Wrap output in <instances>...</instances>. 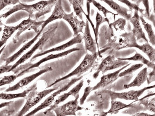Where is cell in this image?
I'll return each mask as SVG.
<instances>
[{"label":"cell","instance_id":"1","mask_svg":"<svg viewBox=\"0 0 155 116\" xmlns=\"http://www.w3.org/2000/svg\"><path fill=\"white\" fill-rule=\"evenodd\" d=\"M57 1V0H45L30 5L20 2L2 15L5 19L15 12L23 11L28 13V17L37 21L42 16L50 13Z\"/></svg>","mask_w":155,"mask_h":116},{"label":"cell","instance_id":"2","mask_svg":"<svg viewBox=\"0 0 155 116\" xmlns=\"http://www.w3.org/2000/svg\"><path fill=\"white\" fill-rule=\"evenodd\" d=\"M58 24L57 23H53L50 24L47 27L46 31H44L42 34V36L40 38L39 40L37 41L36 44L34 46L26 53L25 54L22 56L12 66L8 72L13 71L16 67L25 63L26 60H28L31 57L35 52L37 50L41 49L44 45L54 37L56 33L57 29L58 28Z\"/></svg>","mask_w":155,"mask_h":116},{"label":"cell","instance_id":"3","mask_svg":"<svg viewBox=\"0 0 155 116\" xmlns=\"http://www.w3.org/2000/svg\"><path fill=\"white\" fill-rule=\"evenodd\" d=\"M98 55H99L98 52H97L94 54H91L87 53L82 61L75 69L65 76L56 80L54 82L47 87L46 88H51V87L54 86V85L61 81L68 79L74 76H77L78 77L81 76L83 74L88 71L92 67L95 63V60H96Z\"/></svg>","mask_w":155,"mask_h":116},{"label":"cell","instance_id":"4","mask_svg":"<svg viewBox=\"0 0 155 116\" xmlns=\"http://www.w3.org/2000/svg\"><path fill=\"white\" fill-rule=\"evenodd\" d=\"M59 87H56L51 89L44 90L41 92H37L36 89L33 90L28 94L27 102L18 114V116H22L25 114L30 109L41 101L45 97L54 91L59 89Z\"/></svg>","mask_w":155,"mask_h":116},{"label":"cell","instance_id":"5","mask_svg":"<svg viewBox=\"0 0 155 116\" xmlns=\"http://www.w3.org/2000/svg\"><path fill=\"white\" fill-rule=\"evenodd\" d=\"M128 63V61L121 60L118 59L116 60L114 56L109 55L102 61L96 72L94 73L93 77L94 79H96L101 72L104 74L110 70L120 68Z\"/></svg>","mask_w":155,"mask_h":116},{"label":"cell","instance_id":"6","mask_svg":"<svg viewBox=\"0 0 155 116\" xmlns=\"http://www.w3.org/2000/svg\"><path fill=\"white\" fill-rule=\"evenodd\" d=\"M108 44V47H111L116 50H120L126 48H135L137 43L135 37L131 32L115 37Z\"/></svg>","mask_w":155,"mask_h":116},{"label":"cell","instance_id":"7","mask_svg":"<svg viewBox=\"0 0 155 116\" xmlns=\"http://www.w3.org/2000/svg\"><path fill=\"white\" fill-rule=\"evenodd\" d=\"M83 76L78 77H75V78H73L70 82L68 83L67 85H65L64 86L62 87L61 89L57 90L56 92H54L52 95L49 96L42 103H41L39 106H37V108H35L32 111L29 112L28 114H26V116H33L35 114H36L38 111H41L48 106H50L54 102L55 98L58 95H60L61 93L65 91L68 90V89L70 88L71 87L74 85L76 82H78L80 80L82 79Z\"/></svg>","mask_w":155,"mask_h":116},{"label":"cell","instance_id":"8","mask_svg":"<svg viewBox=\"0 0 155 116\" xmlns=\"http://www.w3.org/2000/svg\"><path fill=\"white\" fill-rule=\"evenodd\" d=\"M155 85L145 87L138 90H132L123 92H116L109 90L102 91L104 93L107 94L110 96L112 100H116V99H120L126 100L138 101V98L143 94L145 91L148 89L154 88Z\"/></svg>","mask_w":155,"mask_h":116},{"label":"cell","instance_id":"9","mask_svg":"<svg viewBox=\"0 0 155 116\" xmlns=\"http://www.w3.org/2000/svg\"><path fill=\"white\" fill-rule=\"evenodd\" d=\"M79 94L75 97V99L67 102L61 106H58L54 109L57 116L76 115L77 111L82 110L83 108L78 105V99Z\"/></svg>","mask_w":155,"mask_h":116},{"label":"cell","instance_id":"10","mask_svg":"<svg viewBox=\"0 0 155 116\" xmlns=\"http://www.w3.org/2000/svg\"><path fill=\"white\" fill-rule=\"evenodd\" d=\"M44 22V21H37L29 17L23 20L17 25L18 31L15 36L14 40V42H16L22 33L27 30H33L37 34H38L40 30V28H41Z\"/></svg>","mask_w":155,"mask_h":116},{"label":"cell","instance_id":"11","mask_svg":"<svg viewBox=\"0 0 155 116\" xmlns=\"http://www.w3.org/2000/svg\"><path fill=\"white\" fill-rule=\"evenodd\" d=\"M84 85V80H81L77 85L74 86V88H73L68 92L64 93L63 94L61 95V96L58 97L56 99V100L54 101V103L50 106L49 108L47 109L46 110H45L44 112V114H46L51 112V111H53L54 109L56 107H57L58 105L64 102L70 96H72L75 97L77 95L79 94V92L81 90Z\"/></svg>","mask_w":155,"mask_h":116},{"label":"cell","instance_id":"12","mask_svg":"<svg viewBox=\"0 0 155 116\" xmlns=\"http://www.w3.org/2000/svg\"><path fill=\"white\" fill-rule=\"evenodd\" d=\"M53 70L52 67H51L45 68L43 69L40 70L38 72L35 73V74H32V75L29 76L24 77L20 81L15 84L13 86L10 87L8 89L5 90V92H14L21 89L23 87L26 86L32 82L34 80L37 78V77L40 76L44 74V73L50 72Z\"/></svg>","mask_w":155,"mask_h":116},{"label":"cell","instance_id":"13","mask_svg":"<svg viewBox=\"0 0 155 116\" xmlns=\"http://www.w3.org/2000/svg\"><path fill=\"white\" fill-rule=\"evenodd\" d=\"M80 49L78 48H71L68 50H67L64 52H61V53L55 54H51L48 56H45V57L43 58L41 60L39 61L37 63L31 65V66L27 68L24 70L21 71L19 74H18V77L21 76H22L24 75V74L27 73L29 70L38 67L42 63L48 61L50 60H52V59H58V58L63 57L64 56H66L73 52H76V51H79Z\"/></svg>","mask_w":155,"mask_h":116},{"label":"cell","instance_id":"14","mask_svg":"<svg viewBox=\"0 0 155 116\" xmlns=\"http://www.w3.org/2000/svg\"><path fill=\"white\" fill-rule=\"evenodd\" d=\"M63 19L70 25L73 31V37H75L80 33H83V30L85 27L86 23L83 20H80L74 12L70 14L65 13Z\"/></svg>","mask_w":155,"mask_h":116},{"label":"cell","instance_id":"15","mask_svg":"<svg viewBox=\"0 0 155 116\" xmlns=\"http://www.w3.org/2000/svg\"><path fill=\"white\" fill-rule=\"evenodd\" d=\"M131 64L130 63H128L126 65L120 68L119 69L116 70L113 73L104 75L101 77L100 81L95 86L92 87V91L96 90L100 88H104L109 85L113 83L119 78L118 75L119 73L124 70Z\"/></svg>","mask_w":155,"mask_h":116},{"label":"cell","instance_id":"16","mask_svg":"<svg viewBox=\"0 0 155 116\" xmlns=\"http://www.w3.org/2000/svg\"><path fill=\"white\" fill-rule=\"evenodd\" d=\"M138 11L135 10L134 16L131 17L130 21L133 26L132 33L137 41L143 40L146 42H149L145 33L141 27L140 20Z\"/></svg>","mask_w":155,"mask_h":116},{"label":"cell","instance_id":"17","mask_svg":"<svg viewBox=\"0 0 155 116\" xmlns=\"http://www.w3.org/2000/svg\"><path fill=\"white\" fill-rule=\"evenodd\" d=\"M83 40L82 36L80 34H78L77 35L74 37V38L65 44H63V45H60V46L52 48V49L44 51V52H41V53L36 54L33 56L31 60H34V59L40 57V56H44V55L51 53V52L64 50L66 48L70 47L73 46V45H75V44L81 43L82 42Z\"/></svg>","mask_w":155,"mask_h":116},{"label":"cell","instance_id":"18","mask_svg":"<svg viewBox=\"0 0 155 116\" xmlns=\"http://www.w3.org/2000/svg\"><path fill=\"white\" fill-rule=\"evenodd\" d=\"M65 13L62 5V0H57L52 14L46 20L44 21L43 24L41 26L40 31L42 32L44 29L50 23L58 19H63L64 15Z\"/></svg>","mask_w":155,"mask_h":116},{"label":"cell","instance_id":"19","mask_svg":"<svg viewBox=\"0 0 155 116\" xmlns=\"http://www.w3.org/2000/svg\"><path fill=\"white\" fill-rule=\"evenodd\" d=\"M83 38L85 41L86 52L89 51L92 54L97 53L96 44L91 35L89 22L87 19Z\"/></svg>","mask_w":155,"mask_h":116},{"label":"cell","instance_id":"20","mask_svg":"<svg viewBox=\"0 0 155 116\" xmlns=\"http://www.w3.org/2000/svg\"><path fill=\"white\" fill-rule=\"evenodd\" d=\"M109 5V7L127 20L130 21L131 17V10L121 6L113 0H100Z\"/></svg>","mask_w":155,"mask_h":116},{"label":"cell","instance_id":"21","mask_svg":"<svg viewBox=\"0 0 155 116\" xmlns=\"http://www.w3.org/2000/svg\"><path fill=\"white\" fill-rule=\"evenodd\" d=\"M41 33L39 31L38 34H37L32 39L23 45V47L16 53H15L12 56H10L9 57L5 59L4 61L5 62V64L8 65L13 63L14 61L16 60V59H18L19 56H21L22 54H23L25 51L28 49L37 40L39 37H40V36L41 35Z\"/></svg>","mask_w":155,"mask_h":116},{"label":"cell","instance_id":"22","mask_svg":"<svg viewBox=\"0 0 155 116\" xmlns=\"http://www.w3.org/2000/svg\"><path fill=\"white\" fill-rule=\"evenodd\" d=\"M147 79V68L145 67L138 73L132 82L128 85H124V88L128 89L132 87H140L143 85Z\"/></svg>","mask_w":155,"mask_h":116},{"label":"cell","instance_id":"23","mask_svg":"<svg viewBox=\"0 0 155 116\" xmlns=\"http://www.w3.org/2000/svg\"><path fill=\"white\" fill-rule=\"evenodd\" d=\"M70 3L71 5H72L73 10L76 16L80 20H83V14H85L87 18V19L90 23L92 22L90 17H88L87 14H86L83 9L84 6V0H68Z\"/></svg>","mask_w":155,"mask_h":116},{"label":"cell","instance_id":"24","mask_svg":"<svg viewBox=\"0 0 155 116\" xmlns=\"http://www.w3.org/2000/svg\"><path fill=\"white\" fill-rule=\"evenodd\" d=\"M37 88V83H35L34 85L28 88V89L25 90L23 92L18 93H0V99L2 100H9L18 98H23L27 97V95L31 91H32L35 89Z\"/></svg>","mask_w":155,"mask_h":116},{"label":"cell","instance_id":"25","mask_svg":"<svg viewBox=\"0 0 155 116\" xmlns=\"http://www.w3.org/2000/svg\"><path fill=\"white\" fill-rule=\"evenodd\" d=\"M133 103L129 104H126L122 102L117 101L116 100H112L111 106L109 111L106 112L104 115H106L108 114H117L120 110L124 108H132L134 107Z\"/></svg>","mask_w":155,"mask_h":116},{"label":"cell","instance_id":"26","mask_svg":"<svg viewBox=\"0 0 155 116\" xmlns=\"http://www.w3.org/2000/svg\"><path fill=\"white\" fill-rule=\"evenodd\" d=\"M18 30V26H8L4 25L2 37L0 40V50L6 43L9 39Z\"/></svg>","mask_w":155,"mask_h":116},{"label":"cell","instance_id":"27","mask_svg":"<svg viewBox=\"0 0 155 116\" xmlns=\"http://www.w3.org/2000/svg\"><path fill=\"white\" fill-rule=\"evenodd\" d=\"M135 48H137L145 53L148 56L150 61L155 63V50L153 47L146 42L142 45H139L137 44L136 45Z\"/></svg>","mask_w":155,"mask_h":116},{"label":"cell","instance_id":"28","mask_svg":"<svg viewBox=\"0 0 155 116\" xmlns=\"http://www.w3.org/2000/svg\"><path fill=\"white\" fill-rule=\"evenodd\" d=\"M120 60L125 61H140L147 66L148 67L153 69L155 68V63H153L150 60H147L140 53L136 52L135 54L131 57L126 58H117Z\"/></svg>","mask_w":155,"mask_h":116},{"label":"cell","instance_id":"29","mask_svg":"<svg viewBox=\"0 0 155 116\" xmlns=\"http://www.w3.org/2000/svg\"><path fill=\"white\" fill-rule=\"evenodd\" d=\"M95 21H96V25L95 27L94 34L95 35V43H96L98 50V53H99V56H101L99 50V44L98 43V34H99V27L101 24L105 22H107L108 24H109V21L107 18H104L98 12H97L96 14V17H95Z\"/></svg>","mask_w":155,"mask_h":116},{"label":"cell","instance_id":"30","mask_svg":"<svg viewBox=\"0 0 155 116\" xmlns=\"http://www.w3.org/2000/svg\"><path fill=\"white\" fill-rule=\"evenodd\" d=\"M140 21L148 34L149 41L153 46L155 45V35L151 25L147 23L143 16H140Z\"/></svg>","mask_w":155,"mask_h":116},{"label":"cell","instance_id":"31","mask_svg":"<svg viewBox=\"0 0 155 116\" xmlns=\"http://www.w3.org/2000/svg\"><path fill=\"white\" fill-rule=\"evenodd\" d=\"M127 20L123 18H120L109 25L110 27H113L116 31H123L125 30Z\"/></svg>","mask_w":155,"mask_h":116},{"label":"cell","instance_id":"32","mask_svg":"<svg viewBox=\"0 0 155 116\" xmlns=\"http://www.w3.org/2000/svg\"><path fill=\"white\" fill-rule=\"evenodd\" d=\"M141 104L143 105L146 110H149L152 112H155V98L153 97L150 99H145V98L140 100Z\"/></svg>","mask_w":155,"mask_h":116},{"label":"cell","instance_id":"33","mask_svg":"<svg viewBox=\"0 0 155 116\" xmlns=\"http://www.w3.org/2000/svg\"><path fill=\"white\" fill-rule=\"evenodd\" d=\"M143 63H137V64L133 65L130 67L119 73L118 77H121L132 74V73L143 67Z\"/></svg>","mask_w":155,"mask_h":116},{"label":"cell","instance_id":"34","mask_svg":"<svg viewBox=\"0 0 155 116\" xmlns=\"http://www.w3.org/2000/svg\"><path fill=\"white\" fill-rule=\"evenodd\" d=\"M92 3L94 5L95 8L98 9V10L100 11L104 15L105 18L107 17V14H110L114 15V16H116L117 14H116L113 13V12L109 11V10L107 9L104 6L102 5L99 2H97L95 0H93Z\"/></svg>","mask_w":155,"mask_h":116},{"label":"cell","instance_id":"35","mask_svg":"<svg viewBox=\"0 0 155 116\" xmlns=\"http://www.w3.org/2000/svg\"><path fill=\"white\" fill-rule=\"evenodd\" d=\"M117 1L127 5L130 10H134V11L137 10L140 12L141 13L143 14L144 11V10L140 8L139 5H137L136 4L131 2L129 0H117Z\"/></svg>","mask_w":155,"mask_h":116},{"label":"cell","instance_id":"36","mask_svg":"<svg viewBox=\"0 0 155 116\" xmlns=\"http://www.w3.org/2000/svg\"><path fill=\"white\" fill-rule=\"evenodd\" d=\"M18 78L17 75H12L5 76L0 80V87L12 83Z\"/></svg>","mask_w":155,"mask_h":116},{"label":"cell","instance_id":"37","mask_svg":"<svg viewBox=\"0 0 155 116\" xmlns=\"http://www.w3.org/2000/svg\"><path fill=\"white\" fill-rule=\"evenodd\" d=\"M142 3L145 9V14L147 19H149L150 18V5H149V0H137L136 4L138 5Z\"/></svg>","mask_w":155,"mask_h":116},{"label":"cell","instance_id":"38","mask_svg":"<svg viewBox=\"0 0 155 116\" xmlns=\"http://www.w3.org/2000/svg\"><path fill=\"white\" fill-rule=\"evenodd\" d=\"M20 2L19 0H0V11L8 5H16Z\"/></svg>","mask_w":155,"mask_h":116},{"label":"cell","instance_id":"39","mask_svg":"<svg viewBox=\"0 0 155 116\" xmlns=\"http://www.w3.org/2000/svg\"><path fill=\"white\" fill-rule=\"evenodd\" d=\"M92 87L91 86L87 87L84 90V95L80 99V105H82L85 103L87 97L89 95L91 92H92Z\"/></svg>","mask_w":155,"mask_h":116},{"label":"cell","instance_id":"40","mask_svg":"<svg viewBox=\"0 0 155 116\" xmlns=\"http://www.w3.org/2000/svg\"><path fill=\"white\" fill-rule=\"evenodd\" d=\"M12 65H5L0 67V75L5 72H8L10 69L12 67Z\"/></svg>","mask_w":155,"mask_h":116},{"label":"cell","instance_id":"41","mask_svg":"<svg viewBox=\"0 0 155 116\" xmlns=\"http://www.w3.org/2000/svg\"><path fill=\"white\" fill-rule=\"evenodd\" d=\"M92 1L93 0H87V14L89 17H90V5L92 3Z\"/></svg>","mask_w":155,"mask_h":116},{"label":"cell","instance_id":"42","mask_svg":"<svg viewBox=\"0 0 155 116\" xmlns=\"http://www.w3.org/2000/svg\"><path fill=\"white\" fill-rule=\"evenodd\" d=\"M13 102V101H10L1 103V104H0V109L2 108L6 107V106H9L10 105L12 104Z\"/></svg>","mask_w":155,"mask_h":116},{"label":"cell","instance_id":"43","mask_svg":"<svg viewBox=\"0 0 155 116\" xmlns=\"http://www.w3.org/2000/svg\"><path fill=\"white\" fill-rule=\"evenodd\" d=\"M134 116H155V115H152V114H146V113H138L137 114H136L134 115Z\"/></svg>","mask_w":155,"mask_h":116},{"label":"cell","instance_id":"44","mask_svg":"<svg viewBox=\"0 0 155 116\" xmlns=\"http://www.w3.org/2000/svg\"><path fill=\"white\" fill-rule=\"evenodd\" d=\"M4 18L3 17L2 14L0 15V26L4 25L3 23V20L4 19Z\"/></svg>","mask_w":155,"mask_h":116},{"label":"cell","instance_id":"45","mask_svg":"<svg viewBox=\"0 0 155 116\" xmlns=\"http://www.w3.org/2000/svg\"><path fill=\"white\" fill-rule=\"evenodd\" d=\"M5 45H4V46L3 47H2V48H1V50H0V56H1V53H2L3 51L4 50V49H5Z\"/></svg>","mask_w":155,"mask_h":116},{"label":"cell","instance_id":"46","mask_svg":"<svg viewBox=\"0 0 155 116\" xmlns=\"http://www.w3.org/2000/svg\"><path fill=\"white\" fill-rule=\"evenodd\" d=\"M2 27H0V34H1V31H2Z\"/></svg>","mask_w":155,"mask_h":116},{"label":"cell","instance_id":"47","mask_svg":"<svg viewBox=\"0 0 155 116\" xmlns=\"http://www.w3.org/2000/svg\"><path fill=\"white\" fill-rule=\"evenodd\" d=\"M131 1H134V0H131Z\"/></svg>","mask_w":155,"mask_h":116}]
</instances>
